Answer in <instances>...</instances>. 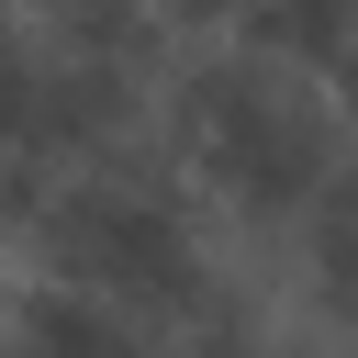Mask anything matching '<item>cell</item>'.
<instances>
[{"label": "cell", "mask_w": 358, "mask_h": 358, "mask_svg": "<svg viewBox=\"0 0 358 358\" xmlns=\"http://www.w3.org/2000/svg\"><path fill=\"white\" fill-rule=\"evenodd\" d=\"M291 246H302V291H313V313L358 336V134H347L336 179L313 190V213L291 224Z\"/></svg>", "instance_id": "3957f363"}, {"label": "cell", "mask_w": 358, "mask_h": 358, "mask_svg": "<svg viewBox=\"0 0 358 358\" xmlns=\"http://www.w3.org/2000/svg\"><path fill=\"white\" fill-rule=\"evenodd\" d=\"M157 134L201 201H224L235 224H268V235H291L347 157L336 101L257 45H190L157 90Z\"/></svg>", "instance_id": "6da1fadb"}, {"label": "cell", "mask_w": 358, "mask_h": 358, "mask_svg": "<svg viewBox=\"0 0 358 358\" xmlns=\"http://www.w3.org/2000/svg\"><path fill=\"white\" fill-rule=\"evenodd\" d=\"M0 347L11 358H157V324L78 291V280H22L0 313Z\"/></svg>", "instance_id": "7a4b0ae2"}]
</instances>
